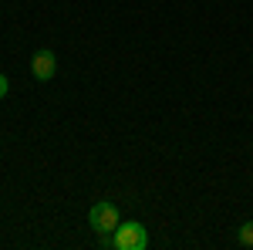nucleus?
Masks as SVG:
<instances>
[{"label":"nucleus","instance_id":"obj_2","mask_svg":"<svg viewBox=\"0 0 253 250\" xmlns=\"http://www.w3.org/2000/svg\"><path fill=\"white\" fill-rule=\"evenodd\" d=\"M88 223H91V230H95V233H115V227L122 223L118 206L112 203V200H98L95 206L88 210Z\"/></svg>","mask_w":253,"mask_h":250},{"label":"nucleus","instance_id":"obj_5","mask_svg":"<svg viewBox=\"0 0 253 250\" xmlns=\"http://www.w3.org/2000/svg\"><path fill=\"white\" fill-rule=\"evenodd\" d=\"M7 92H10V81H7V78H3V75H0V98H3V95H7Z\"/></svg>","mask_w":253,"mask_h":250},{"label":"nucleus","instance_id":"obj_3","mask_svg":"<svg viewBox=\"0 0 253 250\" xmlns=\"http://www.w3.org/2000/svg\"><path fill=\"white\" fill-rule=\"evenodd\" d=\"M31 75L38 78V81H51V78L58 75V58H54V51H47V48L34 51V58H31Z\"/></svg>","mask_w":253,"mask_h":250},{"label":"nucleus","instance_id":"obj_4","mask_svg":"<svg viewBox=\"0 0 253 250\" xmlns=\"http://www.w3.org/2000/svg\"><path fill=\"white\" fill-rule=\"evenodd\" d=\"M236 240H240V247H253V220H247L243 227H240V233H236Z\"/></svg>","mask_w":253,"mask_h":250},{"label":"nucleus","instance_id":"obj_1","mask_svg":"<svg viewBox=\"0 0 253 250\" xmlns=\"http://www.w3.org/2000/svg\"><path fill=\"white\" fill-rule=\"evenodd\" d=\"M112 240H115V250H145L149 247V230L138 220H125L115 227Z\"/></svg>","mask_w":253,"mask_h":250}]
</instances>
